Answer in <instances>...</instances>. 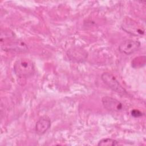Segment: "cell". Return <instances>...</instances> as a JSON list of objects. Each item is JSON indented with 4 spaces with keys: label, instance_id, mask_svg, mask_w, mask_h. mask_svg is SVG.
I'll return each mask as SVG.
<instances>
[{
    "label": "cell",
    "instance_id": "6da1fadb",
    "mask_svg": "<svg viewBox=\"0 0 146 146\" xmlns=\"http://www.w3.org/2000/svg\"><path fill=\"white\" fill-rule=\"evenodd\" d=\"M14 71L19 78H28L33 75L35 71L34 63L31 60L26 58L18 59L14 65Z\"/></svg>",
    "mask_w": 146,
    "mask_h": 146
},
{
    "label": "cell",
    "instance_id": "7a4b0ae2",
    "mask_svg": "<svg viewBox=\"0 0 146 146\" xmlns=\"http://www.w3.org/2000/svg\"><path fill=\"white\" fill-rule=\"evenodd\" d=\"M101 79L103 82L113 91L122 95L127 94L125 88L120 84L119 81L112 74L104 72L101 75Z\"/></svg>",
    "mask_w": 146,
    "mask_h": 146
},
{
    "label": "cell",
    "instance_id": "3957f363",
    "mask_svg": "<svg viewBox=\"0 0 146 146\" xmlns=\"http://www.w3.org/2000/svg\"><path fill=\"white\" fill-rule=\"evenodd\" d=\"M140 43L135 40L127 39L123 41L119 46V50L125 55H131L139 50Z\"/></svg>",
    "mask_w": 146,
    "mask_h": 146
},
{
    "label": "cell",
    "instance_id": "277c9868",
    "mask_svg": "<svg viewBox=\"0 0 146 146\" xmlns=\"http://www.w3.org/2000/svg\"><path fill=\"white\" fill-rule=\"evenodd\" d=\"M123 29L128 33L134 35H141L144 34V31L140 28L136 22L130 19H126L123 23Z\"/></svg>",
    "mask_w": 146,
    "mask_h": 146
},
{
    "label": "cell",
    "instance_id": "5b68a950",
    "mask_svg": "<svg viewBox=\"0 0 146 146\" xmlns=\"http://www.w3.org/2000/svg\"><path fill=\"white\" fill-rule=\"evenodd\" d=\"M105 108L111 111H120L123 109L122 103L116 99L110 96H104L102 99Z\"/></svg>",
    "mask_w": 146,
    "mask_h": 146
},
{
    "label": "cell",
    "instance_id": "8992f818",
    "mask_svg": "<svg viewBox=\"0 0 146 146\" xmlns=\"http://www.w3.org/2000/svg\"><path fill=\"white\" fill-rule=\"evenodd\" d=\"M67 56L73 62H83L87 56V52L80 47H72L67 51Z\"/></svg>",
    "mask_w": 146,
    "mask_h": 146
},
{
    "label": "cell",
    "instance_id": "52a82bcc",
    "mask_svg": "<svg viewBox=\"0 0 146 146\" xmlns=\"http://www.w3.org/2000/svg\"><path fill=\"white\" fill-rule=\"evenodd\" d=\"M51 126L50 119L47 116L41 117L35 124V132L39 135L44 134Z\"/></svg>",
    "mask_w": 146,
    "mask_h": 146
},
{
    "label": "cell",
    "instance_id": "ba28073f",
    "mask_svg": "<svg viewBox=\"0 0 146 146\" xmlns=\"http://www.w3.org/2000/svg\"><path fill=\"white\" fill-rule=\"evenodd\" d=\"M3 50L6 51H17V52H23L27 50L26 45L22 42H11L10 43H7L6 45L2 46V47Z\"/></svg>",
    "mask_w": 146,
    "mask_h": 146
},
{
    "label": "cell",
    "instance_id": "9c48e42d",
    "mask_svg": "<svg viewBox=\"0 0 146 146\" xmlns=\"http://www.w3.org/2000/svg\"><path fill=\"white\" fill-rule=\"evenodd\" d=\"M146 62V58L145 56H140L135 58L132 61V66L133 68H137L144 66Z\"/></svg>",
    "mask_w": 146,
    "mask_h": 146
},
{
    "label": "cell",
    "instance_id": "30bf717a",
    "mask_svg": "<svg viewBox=\"0 0 146 146\" xmlns=\"http://www.w3.org/2000/svg\"><path fill=\"white\" fill-rule=\"evenodd\" d=\"M119 143L116 140L110 138H106L100 140L98 145L99 146H113L117 145Z\"/></svg>",
    "mask_w": 146,
    "mask_h": 146
},
{
    "label": "cell",
    "instance_id": "8fae6325",
    "mask_svg": "<svg viewBox=\"0 0 146 146\" xmlns=\"http://www.w3.org/2000/svg\"><path fill=\"white\" fill-rule=\"evenodd\" d=\"M131 115L132 116H133V117H140L143 115V113L141 111H140L139 110H133L131 111Z\"/></svg>",
    "mask_w": 146,
    "mask_h": 146
}]
</instances>
